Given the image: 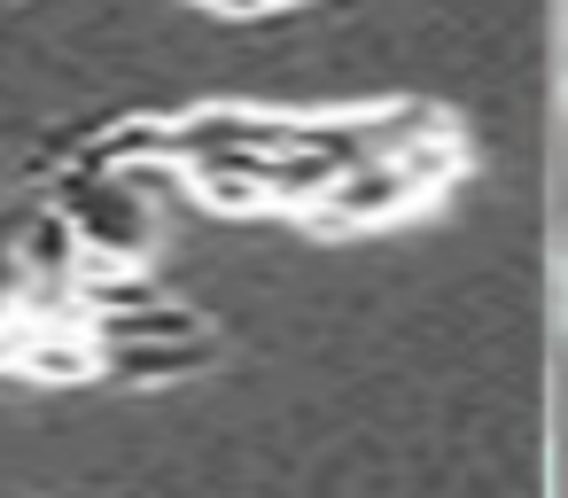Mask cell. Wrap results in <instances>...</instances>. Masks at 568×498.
<instances>
[{
  "label": "cell",
  "instance_id": "obj_1",
  "mask_svg": "<svg viewBox=\"0 0 568 498\" xmlns=\"http://www.w3.org/2000/svg\"><path fill=\"white\" fill-rule=\"evenodd\" d=\"M413 203H428V195L405 180V164H397V156H366V164H343V172L304 203V226H312V234H366V226L405 218Z\"/></svg>",
  "mask_w": 568,
  "mask_h": 498
},
{
  "label": "cell",
  "instance_id": "obj_2",
  "mask_svg": "<svg viewBox=\"0 0 568 498\" xmlns=\"http://www.w3.org/2000/svg\"><path fill=\"white\" fill-rule=\"evenodd\" d=\"M203 9H226V17H257V9H288V0H203Z\"/></svg>",
  "mask_w": 568,
  "mask_h": 498
},
{
  "label": "cell",
  "instance_id": "obj_3",
  "mask_svg": "<svg viewBox=\"0 0 568 498\" xmlns=\"http://www.w3.org/2000/svg\"><path fill=\"white\" fill-rule=\"evenodd\" d=\"M0 319H9V304H0Z\"/></svg>",
  "mask_w": 568,
  "mask_h": 498
}]
</instances>
